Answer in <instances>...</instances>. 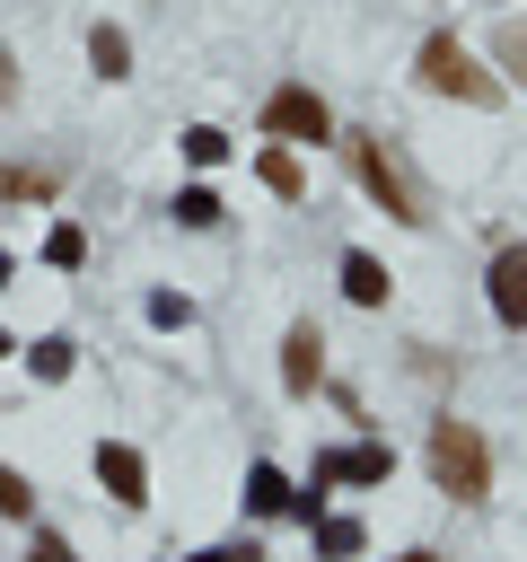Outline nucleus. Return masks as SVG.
<instances>
[{
	"mask_svg": "<svg viewBox=\"0 0 527 562\" xmlns=\"http://www.w3.org/2000/svg\"><path fill=\"white\" fill-rule=\"evenodd\" d=\"M422 88L466 97V105H501V79H492V70H474V53H466L457 35H430V44H422Z\"/></svg>",
	"mask_w": 527,
	"mask_h": 562,
	"instance_id": "obj_3",
	"label": "nucleus"
},
{
	"mask_svg": "<svg viewBox=\"0 0 527 562\" xmlns=\"http://www.w3.org/2000/svg\"><path fill=\"white\" fill-rule=\"evenodd\" d=\"M430 474H439V492L448 501H483L492 492V457H483V439H474V422H430Z\"/></svg>",
	"mask_w": 527,
	"mask_h": 562,
	"instance_id": "obj_2",
	"label": "nucleus"
},
{
	"mask_svg": "<svg viewBox=\"0 0 527 562\" xmlns=\"http://www.w3.org/2000/svg\"><path fill=\"white\" fill-rule=\"evenodd\" d=\"M264 132H281V140H325V132H334V114H325L307 88H281V97L264 105Z\"/></svg>",
	"mask_w": 527,
	"mask_h": 562,
	"instance_id": "obj_4",
	"label": "nucleus"
},
{
	"mask_svg": "<svg viewBox=\"0 0 527 562\" xmlns=\"http://www.w3.org/2000/svg\"><path fill=\"white\" fill-rule=\"evenodd\" d=\"M395 457L386 448H343V457H316V483H386Z\"/></svg>",
	"mask_w": 527,
	"mask_h": 562,
	"instance_id": "obj_7",
	"label": "nucleus"
},
{
	"mask_svg": "<svg viewBox=\"0 0 527 562\" xmlns=\"http://www.w3.org/2000/svg\"><path fill=\"white\" fill-rule=\"evenodd\" d=\"M220 149H228V140H220V132H184V158H193V167H211V158H220Z\"/></svg>",
	"mask_w": 527,
	"mask_h": 562,
	"instance_id": "obj_17",
	"label": "nucleus"
},
{
	"mask_svg": "<svg viewBox=\"0 0 527 562\" xmlns=\"http://www.w3.org/2000/svg\"><path fill=\"white\" fill-rule=\"evenodd\" d=\"M176 220H184V228H211V220H220V202L193 184V193H176Z\"/></svg>",
	"mask_w": 527,
	"mask_h": 562,
	"instance_id": "obj_14",
	"label": "nucleus"
},
{
	"mask_svg": "<svg viewBox=\"0 0 527 562\" xmlns=\"http://www.w3.org/2000/svg\"><path fill=\"white\" fill-rule=\"evenodd\" d=\"M53 193V167H0V202H44Z\"/></svg>",
	"mask_w": 527,
	"mask_h": 562,
	"instance_id": "obj_10",
	"label": "nucleus"
},
{
	"mask_svg": "<svg viewBox=\"0 0 527 562\" xmlns=\"http://www.w3.org/2000/svg\"><path fill=\"white\" fill-rule=\"evenodd\" d=\"M88 61H97L105 79H123V61H132V44H123L114 26H97V35H88Z\"/></svg>",
	"mask_w": 527,
	"mask_h": 562,
	"instance_id": "obj_11",
	"label": "nucleus"
},
{
	"mask_svg": "<svg viewBox=\"0 0 527 562\" xmlns=\"http://www.w3.org/2000/svg\"><path fill=\"white\" fill-rule=\"evenodd\" d=\"M0 351H9V342H0Z\"/></svg>",
	"mask_w": 527,
	"mask_h": 562,
	"instance_id": "obj_24",
	"label": "nucleus"
},
{
	"mask_svg": "<svg viewBox=\"0 0 527 562\" xmlns=\"http://www.w3.org/2000/svg\"><path fill=\"white\" fill-rule=\"evenodd\" d=\"M281 501H290V483H281L272 465H255V509H281Z\"/></svg>",
	"mask_w": 527,
	"mask_h": 562,
	"instance_id": "obj_16",
	"label": "nucleus"
},
{
	"mask_svg": "<svg viewBox=\"0 0 527 562\" xmlns=\"http://www.w3.org/2000/svg\"><path fill=\"white\" fill-rule=\"evenodd\" d=\"M97 474H105L114 501H141V457L132 448H97Z\"/></svg>",
	"mask_w": 527,
	"mask_h": 562,
	"instance_id": "obj_8",
	"label": "nucleus"
},
{
	"mask_svg": "<svg viewBox=\"0 0 527 562\" xmlns=\"http://www.w3.org/2000/svg\"><path fill=\"white\" fill-rule=\"evenodd\" d=\"M255 167H264V184H272V193H299V184H307V176H299V158H290V149H264V158H255Z\"/></svg>",
	"mask_w": 527,
	"mask_h": 562,
	"instance_id": "obj_13",
	"label": "nucleus"
},
{
	"mask_svg": "<svg viewBox=\"0 0 527 562\" xmlns=\"http://www.w3.org/2000/svg\"><path fill=\"white\" fill-rule=\"evenodd\" d=\"M395 562H439V553H395Z\"/></svg>",
	"mask_w": 527,
	"mask_h": 562,
	"instance_id": "obj_22",
	"label": "nucleus"
},
{
	"mask_svg": "<svg viewBox=\"0 0 527 562\" xmlns=\"http://www.w3.org/2000/svg\"><path fill=\"white\" fill-rule=\"evenodd\" d=\"M35 562H70V544L61 536H35Z\"/></svg>",
	"mask_w": 527,
	"mask_h": 562,
	"instance_id": "obj_20",
	"label": "nucleus"
},
{
	"mask_svg": "<svg viewBox=\"0 0 527 562\" xmlns=\"http://www.w3.org/2000/svg\"><path fill=\"white\" fill-rule=\"evenodd\" d=\"M343 158H351L360 193H369V202H386V211H395L404 228H422V220H430V211H422V184L404 176V158H395L386 140H369V132H360V140H343Z\"/></svg>",
	"mask_w": 527,
	"mask_h": 562,
	"instance_id": "obj_1",
	"label": "nucleus"
},
{
	"mask_svg": "<svg viewBox=\"0 0 527 562\" xmlns=\"http://www.w3.org/2000/svg\"><path fill=\"white\" fill-rule=\"evenodd\" d=\"M0 509H9V518H26V483H18V474H0Z\"/></svg>",
	"mask_w": 527,
	"mask_h": 562,
	"instance_id": "obj_18",
	"label": "nucleus"
},
{
	"mask_svg": "<svg viewBox=\"0 0 527 562\" xmlns=\"http://www.w3.org/2000/svg\"><path fill=\"white\" fill-rule=\"evenodd\" d=\"M492 316L501 325H527V246H501L492 255Z\"/></svg>",
	"mask_w": 527,
	"mask_h": 562,
	"instance_id": "obj_5",
	"label": "nucleus"
},
{
	"mask_svg": "<svg viewBox=\"0 0 527 562\" xmlns=\"http://www.w3.org/2000/svg\"><path fill=\"white\" fill-rule=\"evenodd\" d=\"M316 378H325V334H316V325H290V342H281V386L307 395Z\"/></svg>",
	"mask_w": 527,
	"mask_h": 562,
	"instance_id": "obj_6",
	"label": "nucleus"
},
{
	"mask_svg": "<svg viewBox=\"0 0 527 562\" xmlns=\"http://www.w3.org/2000/svg\"><path fill=\"white\" fill-rule=\"evenodd\" d=\"M193 562H264L255 544H220V553H193Z\"/></svg>",
	"mask_w": 527,
	"mask_h": 562,
	"instance_id": "obj_19",
	"label": "nucleus"
},
{
	"mask_svg": "<svg viewBox=\"0 0 527 562\" xmlns=\"http://www.w3.org/2000/svg\"><path fill=\"white\" fill-rule=\"evenodd\" d=\"M0 281H9V255H0Z\"/></svg>",
	"mask_w": 527,
	"mask_h": 562,
	"instance_id": "obj_23",
	"label": "nucleus"
},
{
	"mask_svg": "<svg viewBox=\"0 0 527 562\" xmlns=\"http://www.w3.org/2000/svg\"><path fill=\"white\" fill-rule=\"evenodd\" d=\"M316 544H325V553H360V527H351V518H325Z\"/></svg>",
	"mask_w": 527,
	"mask_h": 562,
	"instance_id": "obj_15",
	"label": "nucleus"
},
{
	"mask_svg": "<svg viewBox=\"0 0 527 562\" xmlns=\"http://www.w3.org/2000/svg\"><path fill=\"white\" fill-rule=\"evenodd\" d=\"M9 97H18V79H9V53H0V105H9Z\"/></svg>",
	"mask_w": 527,
	"mask_h": 562,
	"instance_id": "obj_21",
	"label": "nucleus"
},
{
	"mask_svg": "<svg viewBox=\"0 0 527 562\" xmlns=\"http://www.w3.org/2000/svg\"><path fill=\"white\" fill-rule=\"evenodd\" d=\"M343 290H351L360 307H378V299H386V272H378V255H343Z\"/></svg>",
	"mask_w": 527,
	"mask_h": 562,
	"instance_id": "obj_9",
	"label": "nucleus"
},
{
	"mask_svg": "<svg viewBox=\"0 0 527 562\" xmlns=\"http://www.w3.org/2000/svg\"><path fill=\"white\" fill-rule=\"evenodd\" d=\"M492 53H501V70H518V79H527V18H501Z\"/></svg>",
	"mask_w": 527,
	"mask_h": 562,
	"instance_id": "obj_12",
	"label": "nucleus"
}]
</instances>
